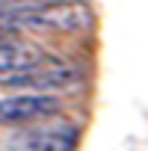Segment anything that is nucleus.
Here are the masks:
<instances>
[{
    "mask_svg": "<svg viewBox=\"0 0 148 151\" xmlns=\"http://www.w3.org/2000/svg\"><path fill=\"white\" fill-rule=\"evenodd\" d=\"M95 15L83 0H45L24 12H15L0 24L9 30H33V33H86Z\"/></svg>",
    "mask_w": 148,
    "mask_h": 151,
    "instance_id": "nucleus-1",
    "label": "nucleus"
},
{
    "mask_svg": "<svg viewBox=\"0 0 148 151\" xmlns=\"http://www.w3.org/2000/svg\"><path fill=\"white\" fill-rule=\"evenodd\" d=\"M83 80V71L77 65H71L65 59H53V56H39L36 62L0 74V86L9 92H42V95H53L62 89H74Z\"/></svg>",
    "mask_w": 148,
    "mask_h": 151,
    "instance_id": "nucleus-2",
    "label": "nucleus"
},
{
    "mask_svg": "<svg viewBox=\"0 0 148 151\" xmlns=\"http://www.w3.org/2000/svg\"><path fill=\"white\" fill-rule=\"evenodd\" d=\"M62 104L53 95L42 92H15L9 98H0V127H30L59 116Z\"/></svg>",
    "mask_w": 148,
    "mask_h": 151,
    "instance_id": "nucleus-3",
    "label": "nucleus"
},
{
    "mask_svg": "<svg viewBox=\"0 0 148 151\" xmlns=\"http://www.w3.org/2000/svg\"><path fill=\"white\" fill-rule=\"evenodd\" d=\"M80 145V130L71 122L59 124H45L42 127H27L9 139L12 151H77Z\"/></svg>",
    "mask_w": 148,
    "mask_h": 151,
    "instance_id": "nucleus-4",
    "label": "nucleus"
},
{
    "mask_svg": "<svg viewBox=\"0 0 148 151\" xmlns=\"http://www.w3.org/2000/svg\"><path fill=\"white\" fill-rule=\"evenodd\" d=\"M42 53L39 47H33L27 39L15 36L9 27L0 30V74H9V71H18L30 62H36Z\"/></svg>",
    "mask_w": 148,
    "mask_h": 151,
    "instance_id": "nucleus-5",
    "label": "nucleus"
},
{
    "mask_svg": "<svg viewBox=\"0 0 148 151\" xmlns=\"http://www.w3.org/2000/svg\"><path fill=\"white\" fill-rule=\"evenodd\" d=\"M36 3H45V0H0V21L15 15V12H24V9H30Z\"/></svg>",
    "mask_w": 148,
    "mask_h": 151,
    "instance_id": "nucleus-6",
    "label": "nucleus"
}]
</instances>
